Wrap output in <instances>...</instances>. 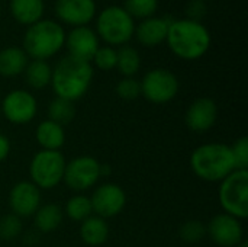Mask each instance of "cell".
I'll list each match as a JSON object with an SVG mask.
<instances>
[{"label": "cell", "mask_w": 248, "mask_h": 247, "mask_svg": "<svg viewBox=\"0 0 248 247\" xmlns=\"http://www.w3.org/2000/svg\"><path fill=\"white\" fill-rule=\"evenodd\" d=\"M25 82L29 87L42 90L46 86L51 84V76H52V67L45 60H32L28 63L25 71Z\"/></svg>", "instance_id": "603a6c76"}, {"label": "cell", "mask_w": 248, "mask_h": 247, "mask_svg": "<svg viewBox=\"0 0 248 247\" xmlns=\"http://www.w3.org/2000/svg\"><path fill=\"white\" fill-rule=\"evenodd\" d=\"M96 33L109 47L126 45L135 33L134 17L121 6H108L97 15Z\"/></svg>", "instance_id": "5b68a950"}, {"label": "cell", "mask_w": 248, "mask_h": 247, "mask_svg": "<svg viewBox=\"0 0 248 247\" xmlns=\"http://www.w3.org/2000/svg\"><path fill=\"white\" fill-rule=\"evenodd\" d=\"M35 140L39 144L41 150H51V151H60V148L65 144V131L64 127L45 119L39 122V125L35 130Z\"/></svg>", "instance_id": "ac0fdd59"}, {"label": "cell", "mask_w": 248, "mask_h": 247, "mask_svg": "<svg viewBox=\"0 0 248 247\" xmlns=\"http://www.w3.org/2000/svg\"><path fill=\"white\" fill-rule=\"evenodd\" d=\"M67 160L61 151L39 150L29 163L31 182L39 191L57 188L64 178Z\"/></svg>", "instance_id": "52a82bcc"}, {"label": "cell", "mask_w": 248, "mask_h": 247, "mask_svg": "<svg viewBox=\"0 0 248 247\" xmlns=\"http://www.w3.org/2000/svg\"><path fill=\"white\" fill-rule=\"evenodd\" d=\"M218 201L225 214L240 221L248 217V170H234L219 182Z\"/></svg>", "instance_id": "8992f818"}, {"label": "cell", "mask_w": 248, "mask_h": 247, "mask_svg": "<svg viewBox=\"0 0 248 247\" xmlns=\"http://www.w3.org/2000/svg\"><path fill=\"white\" fill-rule=\"evenodd\" d=\"M116 95L124 100H135L141 96V83L135 77H124L116 83Z\"/></svg>", "instance_id": "4dcf8cb0"}, {"label": "cell", "mask_w": 248, "mask_h": 247, "mask_svg": "<svg viewBox=\"0 0 248 247\" xmlns=\"http://www.w3.org/2000/svg\"><path fill=\"white\" fill-rule=\"evenodd\" d=\"M203 1H206V0H203Z\"/></svg>", "instance_id": "8d00e7d4"}, {"label": "cell", "mask_w": 248, "mask_h": 247, "mask_svg": "<svg viewBox=\"0 0 248 247\" xmlns=\"http://www.w3.org/2000/svg\"><path fill=\"white\" fill-rule=\"evenodd\" d=\"M141 83V95L151 103L164 105L171 102L180 89L177 76L167 68H153L145 73Z\"/></svg>", "instance_id": "ba28073f"}, {"label": "cell", "mask_w": 248, "mask_h": 247, "mask_svg": "<svg viewBox=\"0 0 248 247\" xmlns=\"http://www.w3.org/2000/svg\"><path fill=\"white\" fill-rule=\"evenodd\" d=\"M231 153L234 157L237 170H248V138L240 137L231 146Z\"/></svg>", "instance_id": "1f68e13d"}, {"label": "cell", "mask_w": 248, "mask_h": 247, "mask_svg": "<svg viewBox=\"0 0 248 247\" xmlns=\"http://www.w3.org/2000/svg\"><path fill=\"white\" fill-rule=\"evenodd\" d=\"M55 16L67 25L87 26L96 16L97 6L94 0H55Z\"/></svg>", "instance_id": "5bb4252c"}, {"label": "cell", "mask_w": 248, "mask_h": 247, "mask_svg": "<svg viewBox=\"0 0 248 247\" xmlns=\"http://www.w3.org/2000/svg\"><path fill=\"white\" fill-rule=\"evenodd\" d=\"M62 208L58 204L41 205L33 214V224L39 233H52L62 223Z\"/></svg>", "instance_id": "7402d4cb"}, {"label": "cell", "mask_w": 248, "mask_h": 247, "mask_svg": "<svg viewBox=\"0 0 248 247\" xmlns=\"http://www.w3.org/2000/svg\"><path fill=\"white\" fill-rule=\"evenodd\" d=\"M10 150H12V144H10L9 137L0 132V163L4 162L9 157Z\"/></svg>", "instance_id": "836d02e7"}, {"label": "cell", "mask_w": 248, "mask_h": 247, "mask_svg": "<svg viewBox=\"0 0 248 247\" xmlns=\"http://www.w3.org/2000/svg\"><path fill=\"white\" fill-rule=\"evenodd\" d=\"M124 9L132 17L147 19L151 17L158 9V0H125Z\"/></svg>", "instance_id": "83f0119b"}, {"label": "cell", "mask_w": 248, "mask_h": 247, "mask_svg": "<svg viewBox=\"0 0 248 247\" xmlns=\"http://www.w3.org/2000/svg\"><path fill=\"white\" fill-rule=\"evenodd\" d=\"M64 211L71 221L81 223L93 214L90 198L83 194H76L67 201Z\"/></svg>", "instance_id": "484cf974"}, {"label": "cell", "mask_w": 248, "mask_h": 247, "mask_svg": "<svg viewBox=\"0 0 248 247\" xmlns=\"http://www.w3.org/2000/svg\"><path fill=\"white\" fill-rule=\"evenodd\" d=\"M206 236L221 247H235L244 240V229L238 218L230 214H218L206 226Z\"/></svg>", "instance_id": "7c38bea8"}, {"label": "cell", "mask_w": 248, "mask_h": 247, "mask_svg": "<svg viewBox=\"0 0 248 247\" xmlns=\"http://www.w3.org/2000/svg\"><path fill=\"white\" fill-rule=\"evenodd\" d=\"M206 12L208 7H206V1L203 0H190L186 4V19L202 22V19L206 16Z\"/></svg>", "instance_id": "d6a6232c"}, {"label": "cell", "mask_w": 248, "mask_h": 247, "mask_svg": "<svg viewBox=\"0 0 248 247\" xmlns=\"http://www.w3.org/2000/svg\"><path fill=\"white\" fill-rule=\"evenodd\" d=\"M93 213L102 218L119 215L126 205V194L118 183H103L97 186L90 197Z\"/></svg>", "instance_id": "8fae6325"}, {"label": "cell", "mask_w": 248, "mask_h": 247, "mask_svg": "<svg viewBox=\"0 0 248 247\" xmlns=\"http://www.w3.org/2000/svg\"><path fill=\"white\" fill-rule=\"evenodd\" d=\"M9 9L16 22L31 26L42 19L45 3L44 0H10Z\"/></svg>", "instance_id": "ffe728a7"}, {"label": "cell", "mask_w": 248, "mask_h": 247, "mask_svg": "<svg viewBox=\"0 0 248 247\" xmlns=\"http://www.w3.org/2000/svg\"><path fill=\"white\" fill-rule=\"evenodd\" d=\"M93 74L92 63L65 55L52 68L51 86L57 98L76 102L89 92Z\"/></svg>", "instance_id": "6da1fadb"}, {"label": "cell", "mask_w": 248, "mask_h": 247, "mask_svg": "<svg viewBox=\"0 0 248 247\" xmlns=\"http://www.w3.org/2000/svg\"><path fill=\"white\" fill-rule=\"evenodd\" d=\"M116 70L124 77H134L141 68V55L138 49L126 44L116 49Z\"/></svg>", "instance_id": "cb8c5ba5"}, {"label": "cell", "mask_w": 248, "mask_h": 247, "mask_svg": "<svg viewBox=\"0 0 248 247\" xmlns=\"http://www.w3.org/2000/svg\"><path fill=\"white\" fill-rule=\"evenodd\" d=\"M64 47H67L70 57L92 63L100 45L96 31L89 26H76L68 33H65Z\"/></svg>", "instance_id": "9a60e30c"}, {"label": "cell", "mask_w": 248, "mask_h": 247, "mask_svg": "<svg viewBox=\"0 0 248 247\" xmlns=\"http://www.w3.org/2000/svg\"><path fill=\"white\" fill-rule=\"evenodd\" d=\"M46 114H48V119L49 121H54V122H57V124L64 127V125L70 124L74 119V116H76V106H74V102L55 96L49 102Z\"/></svg>", "instance_id": "d4e9b609"}, {"label": "cell", "mask_w": 248, "mask_h": 247, "mask_svg": "<svg viewBox=\"0 0 248 247\" xmlns=\"http://www.w3.org/2000/svg\"><path fill=\"white\" fill-rule=\"evenodd\" d=\"M0 112L10 124L25 125L36 116L38 102L31 92L25 89H15L3 98Z\"/></svg>", "instance_id": "30bf717a"}, {"label": "cell", "mask_w": 248, "mask_h": 247, "mask_svg": "<svg viewBox=\"0 0 248 247\" xmlns=\"http://www.w3.org/2000/svg\"><path fill=\"white\" fill-rule=\"evenodd\" d=\"M22 220L15 214H7L0 218V239L10 242L22 234Z\"/></svg>", "instance_id": "f1b7e54d"}, {"label": "cell", "mask_w": 248, "mask_h": 247, "mask_svg": "<svg viewBox=\"0 0 248 247\" xmlns=\"http://www.w3.org/2000/svg\"><path fill=\"white\" fill-rule=\"evenodd\" d=\"M41 191L31 181H20L15 183L9 192L10 211L19 218L33 217L41 207Z\"/></svg>", "instance_id": "4fadbf2b"}, {"label": "cell", "mask_w": 248, "mask_h": 247, "mask_svg": "<svg viewBox=\"0 0 248 247\" xmlns=\"http://www.w3.org/2000/svg\"><path fill=\"white\" fill-rule=\"evenodd\" d=\"M80 239L84 245L99 247L105 245L109 239V226L105 218L90 215L80 223Z\"/></svg>", "instance_id": "d6986e66"}, {"label": "cell", "mask_w": 248, "mask_h": 247, "mask_svg": "<svg viewBox=\"0 0 248 247\" xmlns=\"http://www.w3.org/2000/svg\"><path fill=\"white\" fill-rule=\"evenodd\" d=\"M65 44V31L57 20L41 19L28 26L22 49L32 60H48L58 54Z\"/></svg>", "instance_id": "277c9868"}, {"label": "cell", "mask_w": 248, "mask_h": 247, "mask_svg": "<svg viewBox=\"0 0 248 247\" xmlns=\"http://www.w3.org/2000/svg\"><path fill=\"white\" fill-rule=\"evenodd\" d=\"M193 173L205 182H221L235 169L231 147L224 143H206L190 154Z\"/></svg>", "instance_id": "3957f363"}, {"label": "cell", "mask_w": 248, "mask_h": 247, "mask_svg": "<svg viewBox=\"0 0 248 247\" xmlns=\"http://www.w3.org/2000/svg\"><path fill=\"white\" fill-rule=\"evenodd\" d=\"M102 178V163L92 156H78L67 162L62 182L68 189L83 194Z\"/></svg>", "instance_id": "9c48e42d"}, {"label": "cell", "mask_w": 248, "mask_h": 247, "mask_svg": "<svg viewBox=\"0 0 248 247\" xmlns=\"http://www.w3.org/2000/svg\"><path fill=\"white\" fill-rule=\"evenodd\" d=\"M28 55L20 47H7L0 49V76L16 77L23 74L28 66Z\"/></svg>", "instance_id": "44dd1931"}, {"label": "cell", "mask_w": 248, "mask_h": 247, "mask_svg": "<svg viewBox=\"0 0 248 247\" xmlns=\"http://www.w3.org/2000/svg\"><path fill=\"white\" fill-rule=\"evenodd\" d=\"M171 20H167V17H147L140 22L138 26H135V33L138 42L144 47H157L163 44L167 38L169 25Z\"/></svg>", "instance_id": "e0dca14e"}, {"label": "cell", "mask_w": 248, "mask_h": 247, "mask_svg": "<svg viewBox=\"0 0 248 247\" xmlns=\"http://www.w3.org/2000/svg\"><path fill=\"white\" fill-rule=\"evenodd\" d=\"M235 247H248V242L247 240H243V242H240Z\"/></svg>", "instance_id": "e575fe53"}, {"label": "cell", "mask_w": 248, "mask_h": 247, "mask_svg": "<svg viewBox=\"0 0 248 247\" xmlns=\"http://www.w3.org/2000/svg\"><path fill=\"white\" fill-rule=\"evenodd\" d=\"M205 236H206V226H203L202 221L199 220H189L183 223L179 229V237L187 245L199 243Z\"/></svg>", "instance_id": "4316f807"}, {"label": "cell", "mask_w": 248, "mask_h": 247, "mask_svg": "<svg viewBox=\"0 0 248 247\" xmlns=\"http://www.w3.org/2000/svg\"><path fill=\"white\" fill-rule=\"evenodd\" d=\"M217 118H218V106L215 100L211 98L195 99L189 105L185 114L186 127L198 134L208 132L215 125Z\"/></svg>", "instance_id": "2e32d148"}, {"label": "cell", "mask_w": 248, "mask_h": 247, "mask_svg": "<svg viewBox=\"0 0 248 247\" xmlns=\"http://www.w3.org/2000/svg\"><path fill=\"white\" fill-rule=\"evenodd\" d=\"M166 41L176 57L193 61L208 52L212 38L211 32L202 22L174 19L169 25Z\"/></svg>", "instance_id": "7a4b0ae2"}, {"label": "cell", "mask_w": 248, "mask_h": 247, "mask_svg": "<svg viewBox=\"0 0 248 247\" xmlns=\"http://www.w3.org/2000/svg\"><path fill=\"white\" fill-rule=\"evenodd\" d=\"M116 58H118L116 49L113 47L105 45V47H99L92 61L99 70L109 71V70L116 68Z\"/></svg>", "instance_id": "f546056e"}, {"label": "cell", "mask_w": 248, "mask_h": 247, "mask_svg": "<svg viewBox=\"0 0 248 247\" xmlns=\"http://www.w3.org/2000/svg\"><path fill=\"white\" fill-rule=\"evenodd\" d=\"M0 115H1V112H0Z\"/></svg>", "instance_id": "d590c367"}]
</instances>
